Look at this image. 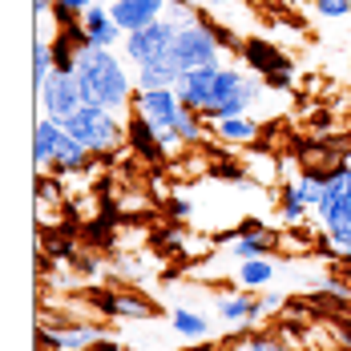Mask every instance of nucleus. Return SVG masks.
Listing matches in <instances>:
<instances>
[{"instance_id": "12", "label": "nucleus", "mask_w": 351, "mask_h": 351, "mask_svg": "<svg viewBox=\"0 0 351 351\" xmlns=\"http://www.w3.org/2000/svg\"><path fill=\"white\" fill-rule=\"evenodd\" d=\"M178 77H182V65H178L174 53H166V57H154V61L138 65V89H174Z\"/></svg>"}, {"instance_id": "23", "label": "nucleus", "mask_w": 351, "mask_h": 351, "mask_svg": "<svg viewBox=\"0 0 351 351\" xmlns=\"http://www.w3.org/2000/svg\"><path fill=\"white\" fill-rule=\"evenodd\" d=\"M311 8L319 16H327V21H339V16L351 12V0H311Z\"/></svg>"}, {"instance_id": "1", "label": "nucleus", "mask_w": 351, "mask_h": 351, "mask_svg": "<svg viewBox=\"0 0 351 351\" xmlns=\"http://www.w3.org/2000/svg\"><path fill=\"white\" fill-rule=\"evenodd\" d=\"M73 77H77V89H81L85 106H101L113 109V113L134 106V85L138 81H130L117 49H81Z\"/></svg>"}, {"instance_id": "8", "label": "nucleus", "mask_w": 351, "mask_h": 351, "mask_svg": "<svg viewBox=\"0 0 351 351\" xmlns=\"http://www.w3.org/2000/svg\"><path fill=\"white\" fill-rule=\"evenodd\" d=\"M81 33H85V49H117L125 40V29L113 21L109 4H101V0L81 12Z\"/></svg>"}, {"instance_id": "20", "label": "nucleus", "mask_w": 351, "mask_h": 351, "mask_svg": "<svg viewBox=\"0 0 351 351\" xmlns=\"http://www.w3.org/2000/svg\"><path fill=\"white\" fill-rule=\"evenodd\" d=\"M307 202L299 198V190H295V182L291 186H282L279 190V218L287 222V226H299V222H307Z\"/></svg>"}, {"instance_id": "7", "label": "nucleus", "mask_w": 351, "mask_h": 351, "mask_svg": "<svg viewBox=\"0 0 351 351\" xmlns=\"http://www.w3.org/2000/svg\"><path fill=\"white\" fill-rule=\"evenodd\" d=\"M182 101H178L174 89H138L134 97V113L145 117L154 130H178V117H182Z\"/></svg>"}, {"instance_id": "21", "label": "nucleus", "mask_w": 351, "mask_h": 351, "mask_svg": "<svg viewBox=\"0 0 351 351\" xmlns=\"http://www.w3.org/2000/svg\"><path fill=\"white\" fill-rule=\"evenodd\" d=\"M53 69H57V61H53V40L36 36L33 40V85H36V93H40V85L53 77Z\"/></svg>"}, {"instance_id": "2", "label": "nucleus", "mask_w": 351, "mask_h": 351, "mask_svg": "<svg viewBox=\"0 0 351 351\" xmlns=\"http://www.w3.org/2000/svg\"><path fill=\"white\" fill-rule=\"evenodd\" d=\"M315 214L323 222V230H327V239H331V246L339 254H351V166L348 162L327 174V186H323Z\"/></svg>"}, {"instance_id": "14", "label": "nucleus", "mask_w": 351, "mask_h": 351, "mask_svg": "<svg viewBox=\"0 0 351 351\" xmlns=\"http://www.w3.org/2000/svg\"><path fill=\"white\" fill-rule=\"evenodd\" d=\"M258 121L250 117V113H243V117H222V121H210V134L222 145H254L258 141Z\"/></svg>"}, {"instance_id": "18", "label": "nucleus", "mask_w": 351, "mask_h": 351, "mask_svg": "<svg viewBox=\"0 0 351 351\" xmlns=\"http://www.w3.org/2000/svg\"><path fill=\"white\" fill-rule=\"evenodd\" d=\"M170 327H174L182 339H206L210 335V323L202 311H190V307H174L170 311Z\"/></svg>"}, {"instance_id": "13", "label": "nucleus", "mask_w": 351, "mask_h": 351, "mask_svg": "<svg viewBox=\"0 0 351 351\" xmlns=\"http://www.w3.org/2000/svg\"><path fill=\"white\" fill-rule=\"evenodd\" d=\"M45 343L57 351H93L101 343V327H65V331H57V327H49L45 331Z\"/></svg>"}, {"instance_id": "11", "label": "nucleus", "mask_w": 351, "mask_h": 351, "mask_svg": "<svg viewBox=\"0 0 351 351\" xmlns=\"http://www.w3.org/2000/svg\"><path fill=\"white\" fill-rule=\"evenodd\" d=\"M61 138H65V125H61L57 117H40V121H36V130H33V162H36L40 174L53 166Z\"/></svg>"}, {"instance_id": "6", "label": "nucleus", "mask_w": 351, "mask_h": 351, "mask_svg": "<svg viewBox=\"0 0 351 351\" xmlns=\"http://www.w3.org/2000/svg\"><path fill=\"white\" fill-rule=\"evenodd\" d=\"M36 101L45 109V117H57V121L73 117L77 109L85 106V101H81V89H77V77H73V73H61V69H53V77L40 85Z\"/></svg>"}, {"instance_id": "15", "label": "nucleus", "mask_w": 351, "mask_h": 351, "mask_svg": "<svg viewBox=\"0 0 351 351\" xmlns=\"http://www.w3.org/2000/svg\"><path fill=\"white\" fill-rule=\"evenodd\" d=\"M230 239V258H267V250L275 246V234L271 230H263V234H226Z\"/></svg>"}, {"instance_id": "9", "label": "nucleus", "mask_w": 351, "mask_h": 351, "mask_svg": "<svg viewBox=\"0 0 351 351\" xmlns=\"http://www.w3.org/2000/svg\"><path fill=\"white\" fill-rule=\"evenodd\" d=\"M166 8H170V0H113V4H109L113 21H117L125 33H138V29H145V25L162 21Z\"/></svg>"}, {"instance_id": "26", "label": "nucleus", "mask_w": 351, "mask_h": 351, "mask_svg": "<svg viewBox=\"0 0 351 351\" xmlns=\"http://www.w3.org/2000/svg\"><path fill=\"white\" fill-rule=\"evenodd\" d=\"M53 4H57V0H33V12L45 16V12H53Z\"/></svg>"}, {"instance_id": "17", "label": "nucleus", "mask_w": 351, "mask_h": 351, "mask_svg": "<svg viewBox=\"0 0 351 351\" xmlns=\"http://www.w3.org/2000/svg\"><path fill=\"white\" fill-rule=\"evenodd\" d=\"M214 311L226 319V323H243V319H258L263 315V303H254L250 295H230V299H214Z\"/></svg>"}, {"instance_id": "27", "label": "nucleus", "mask_w": 351, "mask_h": 351, "mask_svg": "<svg viewBox=\"0 0 351 351\" xmlns=\"http://www.w3.org/2000/svg\"><path fill=\"white\" fill-rule=\"evenodd\" d=\"M279 303H282V295H267V299H263V311H275Z\"/></svg>"}, {"instance_id": "29", "label": "nucleus", "mask_w": 351, "mask_h": 351, "mask_svg": "<svg viewBox=\"0 0 351 351\" xmlns=\"http://www.w3.org/2000/svg\"><path fill=\"white\" fill-rule=\"evenodd\" d=\"M202 4H210V8H214V4H230V0H202Z\"/></svg>"}, {"instance_id": "3", "label": "nucleus", "mask_w": 351, "mask_h": 351, "mask_svg": "<svg viewBox=\"0 0 351 351\" xmlns=\"http://www.w3.org/2000/svg\"><path fill=\"white\" fill-rule=\"evenodd\" d=\"M61 125H65L89 154H113L121 141L130 138V125H121L117 113H113V109H101V106H81L73 117H65Z\"/></svg>"}, {"instance_id": "24", "label": "nucleus", "mask_w": 351, "mask_h": 351, "mask_svg": "<svg viewBox=\"0 0 351 351\" xmlns=\"http://www.w3.org/2000/svg\"><path fill=\"white\" fill-rule=\"evenodd\" d=\"M246 351H287L282 343H275V339H250V348Z\"/></svg>"}, {"instance_id": "25", "label": "nucleus", "mask_w": 351, "mask_h": 351, "mask_svg": "<svg viewBox=\"0 0 351 351\" xmlns=\"http://www.w3.org/2000/svg\"><path fill=\"white\" fill-rule=\"evenodd\" d=\"M57 4H61V8H69V12H77V16H81V12H85L89 4H97V0H57Z\"/></svg>"}, {"instance_id": "16", "label": "nucleus", "mask_w": 351, "mask_h": 351, "mask_svg": "<svg viewBox=\"0 0 351 351\" xmlns=\"http://www.w3.org/2000/svg\"><path fill=\"white\" fill-rule=\"evenodd\" d=\"M130 145H134V154H141V158H166L162 154V145H158V130L145 121V117H138L134 113V121H130Z\"/></svg>"}, {"instance_id": "5", "label": "nucleus", "mask_w": 351, "mask_h": 351, "mask_svg": "<svg viewBox=\"0 0 351 351\" xmlns=\"http://www.w3.org/2000/svg\"><path fill=\"white\" fill-rule=\"evenodd\" d=\"M174 36H178V25L170 21V16H162V21L145 25V29H138V33H125L121 53H125L130 65H145V61H154V57L174 53Z\"/></svg>"}, {"instance_id": "4", "label": "nucleus", "mask_w": 351, "mask_h": 351, "mask_svg": "<svg viewBox=\"0 0 351 351\" xmlns=\"http://www.w3.org/2000/svg\"><path fill=\"white\" fill-rule=\"evenodd\" d=\"M174 57H178V65H182V73L186 69H218L222 65V33L214 25H206V21L178 25Z\"/></svg>"}, {"instance_id": "28", "label": "nucleus", "mask_w": 351, "mask_h": 351, "mask_svg": "<svg viewBox=\"0 0 351 351\" xmlns=\"http://www.w3.org/2000/svg\"><path fill=\"white\" fill-rule=\"evenodd\" d=\"M174 214H182V218H186V214H190V202H186V198H174Z\"/></svg>"}, {"instance_id": "30", "label": "nucleus", "mask_w": 351, "mask_h": 351, "mask_svg": "<svg viewBox=\"0 0 351 351\" xmlns=\"http://www.w3.org/2000/svg\"><path fill=\"white\" fill-rule=\"evenodd\" d=\"M348 166H351V154H348Z\"/></svg>"}, {"instance_id": "19", "label": "nucleus", "mask_w": 351, "mask_h": 351, "mask_svg": "<svg viewBox=\"0 0 351 351\" xmlns=\"http://www.w3.org/2000/svg\"><path fill=\"white\" fill-rule=\"evenodd\" d=\"M106 311L125 319H154V303L138 299V295H106Z\"/></svg>"}, {"instance_id": "22", "label": "nucleus", "mask_w": 351, "mask_h": 351, "mask_svg": "<svg viewBox=\"0 0 351 351\" xmlns=\"http://www.w3.org/2000/svg\"><path fill=\"white\" fill-rule=\"evenodd\" d=\"M271 279H275V263L271 258H246L239 267V282L243 287H267Z\"/></svg>"}, {"instance_id": "10", "label": "nucleus", "mask_w": 351, "mask_h": 351, "mask_svg": "<svg viewBox=\"0 0 351 351\" xmlns=\"http://www.w3.org/2000/svg\"><path fill=\"white\" fill-rule=\"evenodd\" d=\"M222 69V65H218ZM218 69H186L182 77H178L174 93L178 101L186 109H198V113H206L210 109V93H214V77H218Z\"/></svg>"}]
</instances>
